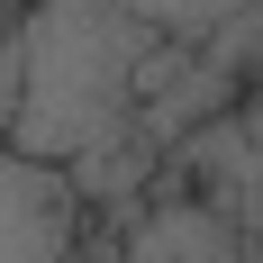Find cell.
<instances>
[{
  "label": "cell",
  "instance_id": "obj_1",
  "mask_svg": "<svg viewBox=\"0 0 263 263\" xmlns=\"http://www.w3.org/2000/svg\"><path fill=\"white\" fill-rule=\"evenodd\" d=\"M18 54H27V91H18L9 155L54 163V173H73L109 145H136L145 100L182 73V46H163L155 27L118 18L100 0H27Z\"/></svg>",
  "mask_w": 263,
  "mask_h": 263
},
{
  "label": "cell",
  "instance_id": "obj_2",
  "mask_svg": "<svg viewBox=\"0 0 263 263\" xmlns=\"http://www.w3.org/2000/svg\"><path fill=\"white\" fill-rule=\"evenodd\" d=\"M82 227H91V200L73 191V173L0 145V263H73Z\"/></svg>",
  "mask_w": 263,
  "mask_h": 263
},
{
  "label": "cell",
  "instance_id": "obj_3",
  "mask_svg": "<svg viewBox=\"0 0 263 263\" xmlns=\"http://www.w3.org/2000/svg\"><path fill=\"white\" fill-rule=\"evenodd\" d=\"M109 263H263V236L218 200H163L127 218V245Z\"/></svg>",
  "mask_w": 263,
  "mask_h": 263
},
{
  "label": "cell",
  "instance_id": "obj_4",
  "mask_svg": "<svg viewBox=\"0 0 263 263\" xmlns=\"http://www.w3.org/2000/svg\"><path fill=\"white\" fill-rule=\"evenodd\" d=\"M100 9H118V18H136V27H155L163 46H218L236 18H254L263 0H100Z\"/></svg>",
  "mask_w": 263,
  "mask_h": 263
},
{
  "label": "cell",
  "instance_id": "obj_5",
  "mask_svg": "<svg viewBox=\"0 0 263 263\" xmlns=\"http://www.w3.org/2000/svg\"><path fill=\"white\" fill-rule=\"evenodd\" d=\"M209 64H218L227 82H263V9H254V18H236L227 36H218V46H209Z\"/></svg>",
  "mask_w": 263,
  "mask_h": 263
},
{
  "label": "cell",
  "instance_id": "obj_6",
  "mask_svg": "<svg viewBox=\"0 0 263 263\" xmlns=\"http://www.w3.org/2000/svg\"><path fill=\"white\" fill-rule=\"evenodd\" d=\"M73 263H100V254H73Z\"/></svg>",
  "mask_w": 263,
  "mask_h": 263
},
{
  "label": "cell",
  "instance_id": "obj_7",
  "mask_svg": "<svg viewBox=\"0 0 263 263\" xmlns=\"http://www.w3.org/2000/svg\"><path fill=\"white\" fill-rule=\"evenodd\" d=\"M18 9H27V0H18Z\"/></svg>",
  "mask_w": 263,
  "mask_h": 263
}]
</instances>
